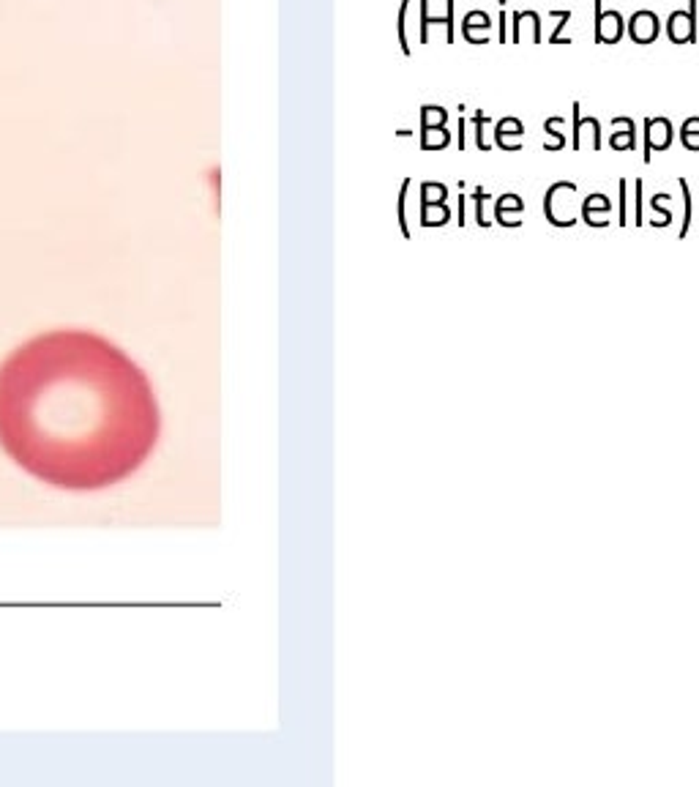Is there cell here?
Segmentation results:
<instances>
[{"instance_id":"obj_1","label":"cell","mask_w":699,"mask_h":787,"mask_svg":"<svg viewBox=\"0 0 699 787\" xmlns=\"http://www.w3.org/2000/svg\"><path fill=\"white\" fill-rule=\"evenodd\" d=\"M158 429L148 375L99 333H41L0 364V446L44 484L112 487L140 471Z\"/></svg>"},{"instance_id":"obj_2","label":"cell","mask_w":699,"mask_h":787,"mask_svg":"<svg viewBox=\"0 0 699 787\" xmlns=\"http://www.w3.org/2000/svg\"><path fill=\"white\" fill-rule=\"evenodd\" d=\"M574 203H577V186L568 183V181H560L555 186H549L546 200H543V213L549 219V225L555 227H571L577 225V216H574Z\"/></svg>"},{"instance_id":"obj_3","label":"cell","mask_w":699,"mask_h":787,"mask_svg":"<svg viewBox=\"0 0 699 787\" xmlns=\"http://www.w3.org/2000/svg\"><path fill=\"white\" fill-rule=\"evenodd\" d=\"M699 0H688V9L672 11L666 19V38L672 44H697L699 38V17H697Z\"/></svg>"},{"instance_id":"obj_4","label":"cell","mask_w":699,"mask_h":787,"mask_svg":"<svg viewBox=\"0 0 699 787\" xmlns=\"http://www.w3.org/2000/svg\"><path fill=\"white\" fill-rule=\"evenodd\" d=\"M626 33L631 36L634 44L647 47V44H653V41L661 36V19H659L656 11H650V9H639V11H634V14L626 19Z\"/></svg>"},{"instance_id":"obj_5","label":"cell","mask_w":699,"mask_h":787,"mask_svg":"<svg viewBox=\"0 0 699 787\" xmlns=\"http://www.w3.org/2000/svg\"><path fill=\"white\" fill-rule=\"evenodd\" d=\"M626 33V19L617 9L601 11V0H595V44H617Z\"/></svg>"},{"instance_id":"obj_6","label":"cell","mask_w":699,"mask_h":787,"mask_svg":"<svg viewBox=\"0 0 699 787\" xmlns=\"http://www.w3.org/2000/svg\"><path fill=\"white\" fill-rule=\"evenodd\" d=\"M672 137H675V129H672V121L669 118H647L645 121V164L650 161L653 151H669L672 145Z\"/></svg>"},{"instance_id":"obj_7","label":"cell","mask_w":699,"mask_h":787,"mask_svg":"<svg viewBox=\"0 0 699 787\" xmlns=\"http://www.w3.org/2000/svg\"><path fill=\"white\" fill-rule=\"evenodd\" d=\"M571 109H574V132H571L574 134V140H571L574 151H582L585 142L593 151H601V123H598V118H593V115L579 118V102H574Z\"/></svg>"},{"instance_id":"obj_8","label":"cell","mask_w":699,"mask_h":787,"mask_svg":"<svg viewBox=\"0 0 699 787\" xmlns=\"http://www.w3.org/2000/svg\"><path fill=\"white\" fill-rule=\"evenodd\" d=\"M489 33H492V17L487 11L472 9V11L465 14V19H462V38L467 44H475V47L489 44Z\"/></svg>"},{"instance_id":"obj_9","label":"cell","mask_w":699,"mask_h":787,"mask_svg":"<svg viewBox=\"0 0 699 787\" xmlns=\"http://www.w3.org/2000/svg\"><path fill=\"white\" fill-rule=\"evenodd\" d=\"M524 137V123L514 115H506L494 123V132H492V142L503 151H519L522 148Z\"/></svg>"},{"instance_id":"obj_10","label":"cell","mask_w":699,"mask_h":787,"mask_svg":"<svg viewBox=\"0 0 699 787\" xmlns=\"http://www.w3.org/2000/svg\"><path fill=\"white\" fill-rule=\"evenodd\" d=\"M454 3L456 0H445V17H432L429 14V0H421V28H418V38H421V44L426 47L429 44V31H432V25H445V31H448V44L454 41Z\"/></svg>"},{"instance_id":"obj_11","label":"cell","mask_w":699,"mask_h":787,"mask_svg":"<svg viewBox=\"0 0 699 787\" xmlns=\"http://www.w3.org/2000/svg\"><path fill=\"white\" fill-rule=\"evenodd\" d=\"M612 126L617 129V132H612L609 137L612 151H634L636 148V126H634L629 115H614Z\"/></svg>"},{"instance_id":"obj_12","label":"cell","mask_w":699,"mask_h":787,"mask_svg":"<svg viewBox=\"0 0 699 787\" xmlns=\"http://www.w3.org/2000/svg\"><path fill=\"white\" fill-rule=\"evenodd\" d=\"M451 219V208L445 203H421V225L423 227H443Z\"/></svg>"},{"instance_id":"obj_13","label":"cell","mask_w":699,"mask_h":787,"mask_svg":"<svg viewBox=\"0 0 699 787\" xmlns=\"http://www.w3.org/2000/svg\"><path fill=\"white\" fill-rule=\"evenodd\" d=\"M448 145H451L448 123L445 126H432V129H421V148L423 151H443Z\"/></svg>"},{"instance_id":"obj_14","label":"cell","mask_w":699,"mask_h":787,"mask_svg":"<svg viewBox=\"0 0 699 787\" xmlns=\"http://www.w3.org/2000/svg\"><path fill=\"white\" fill-rule=\"evenodd\" d=\"M563 126H565V118H560V115H552V118L543 121V132H546L543 148L546 151H563L565 148V132H560Z\"/></svg>"},{"instance_id":"obj_15","label":"cell","mask_w":699,"mask_h":787,"mask_svg":"<svg viewBox=\"0 0 699 787\" xmlns=\"http://www.w3.org/2000/svg\"><path fill=\"white\" fill-rule=\"evenodd\" d=\"M448 123V109L440 105H423L421 107V129H432V126H445Z\"/></svg>"},{"instance_id":"obj_16","label":"cell","mask_w":699,"mask_h":787,"mask_svg":"<svg viewBox=\"0 0 699 787\" xmlns=\"http://www.w3.org/2000/svg\"><path fill=\"white\" fill-rule=\"evenodd\" d=\"M681 142L686 151H697L699 154V115L686 118L681 126Z\"/></svg>"},{"instance_id":"obj_17","label":"cell","mask_w":699,"mask_h":787,"mask_svg":"<svg viewBox=\"0 0 699 787\" xmlns=\"http://www.w3.org/2000/svg\"><path fill=\"white\" fill-rule=\"evenodd\" d=\"M470 123L475 126V145H478L481 151H489L492 140H489V134H487V126H492V118H487V115L478 109V112H472Z\"/></svg>"},{"instance_id":"obj_18","label":"cell","mask_w":699,"mask_h":787,"mask_svg":"<svg viewBox=\"0 0 699 787\" xmlns=\"http://www.w3.org/2000/svg\"><path fill=\"white\" fill-rule=\"evenodd\" d=\"M445 197H448V189L437 181H426L421 186V203H445Z\"/></svg>"},{"instance_id":"obj_19","label":"cell","mask_w":699,"mask_h":787,"mask_svg":"<svg viewBox=\"0 0 699 787\" xmlns=\"http://www.w3.org/2000/svg\"><path fill=\"white\" fill-rule=\"evenodd\" d=\"M508 210H514V213H522L524 210V203L519 194H503V197L494 200V213H508Z\"/></svg>"},{"instance_id":"obj_20","label":"cell","mask_w":699,"mask_h":787,"mask_svg":"<svg viewBox=\"0 0 699 787\" xmlns=\"http://www.w3.org/2000/svg\"><path fill=\"white\" fill-rule=\"evenodd\" d=\"M552 17H560V22L555 25V33L549 36V44H571V38H565V36H563L565 25H568V19H571V9H563V11H552Z\"/></svg>"},{"instance_id":"obj_21","label":"cell","mask_w":699,"mask_h":787,"mask_svg":"<svg viewBox=\"0 0 699 787\" xmlns=\"http://www.w3.org/2000/svg\"><path fill=\"white\" fill-rule=\"evenodd\" d=\"M407 9H410V0H402V6H399V47H402L404 58L413 55L410 44H407Z\"/></svg>"},{"instance_id":"obj_22","label":"cell","mask_w":699,"mask_h":787,"mask_svg":"<svg viewBox=\"0 0 699 787\" xmlns=\"http://www.w3.org/2000/svg\"><path fill=\"white\" fill-rule=\"evenodd\" d=\"M582 210L585 213H609V197L607 194H590V197H585V203H582Z\"/></svg>"},{"instance_id":"obj_23","label":"cell","mask_w":699,"mask_h":787,"mask_svg":"<svg viewBox=\"0 0 699 787\" xmlns=\"http://www.w3.org/2000/svg\"><path fill=\"white\" fill-rule=\"evenodd\" d=\"M472 200H475V222H478L481 227H489V219H487V203H489V194H484V189H475Z\"/></svg>"},{"instance_id":"obj_24","label":"cell","mask_w":699,"mask_h":787,"mask_svg":"<svg viewBox=\"0 0 699 787\" xmlns=\"http://www.w3.org/2000/svg\"><path fill=\"white\" fill-rule=\"evenodd\" d=\"M407 189H410V178H404L402 192H399V227H402L404 238H410V230H407V216H404V205H407Z\"/></svg>"},{"instance_id":"obj_25","label":"cell","mask_w":699,"mask_h":787,"mask_svg":"<svg viewBox=\"0 0 699 787\" xmlns=\"http://www.w3.org/2000/svg\"><path fill=\"white\" fill-rule=\"evenodd\" d=\"M678 183H681L683 197H686V219H683V227H681V235H686V232H688V225H691V192H688V181H686V178H681Z\"/></svg>"},{"instance_id":"obj_26","label":"cell","mask_w":699,"mask_h":787,"mask_svg":"<svg viewBox=\"0 0 699 787\" xmlns=\"http://www.w3.org/2000/svg\"><path fill=\"white\" fill-rule=\"evenodd\" d=\"M645 197V183L642 181H636V225H645V210H642V200Z\"/></svg>"},{"instance_id":"obj_27","label":"cell","mask_w":699,"mask_h":787,"mask_svg":"<svg viewBox=\"0 0 699 787\" xmlns=\"http://www.w3.org/2000/svg\"><path fill=\"white\" fill-rule=\"evenodd\" d=\"M497 31H500V33H497V41H500V44H506L508 41V14L506 11H500V14H497Z\"/></svg>"},{"instance_id":"obj_28","label":"cell","mask_w":699,"mask_h":787,"mask_svg":"<svg viewBox=\"0 0 699 787\" xmlns=\"http://www.w3.org/2000/svg\"><path fill=\"white\" fill-rule=\"evenodd\" d=\"M653 205H656V210H661V194H656V197H653ZM669 222H672V213H661V219H653V225H656V227L669 225Z\"/></svg>"},{"instance_id":"obj_29","label":"cell","mask_w":699,"mask_h":787,"mask_svg":"<svg viewBox=\"0 0 699 787\" xmlns=\"http://www.w3.org/2000/svg\"><path fill=\"white\" fill-rule=\"evenodd\" d=\"M620 225H626V181H620Z\"/></svg>"},{"instance_id":"obj_30","label":"cell","mask_w":699,"mask_h":787,"mask_svg":"<svg viewBox=\"0 0 699 787\" xmlns=\"http://www.w3.org/2000/svg\"><path fill=\"white\" fill-rule=\"evenodd\" d=\"M465 129H467V118L462 115V118H459V140H456V145H459L462 151H465V145H467V142H465Z\"/></svg>"}]
</instances>
